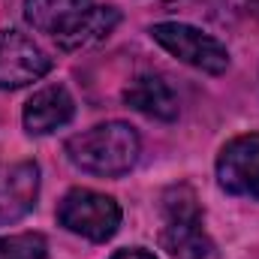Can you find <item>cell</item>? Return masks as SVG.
I'll return each mask as SVG.
<instances>
[{"mask_svg":"<svg viewBox=\"0 0 259 259\" xmlns=\"http://www.w3.org/2000/svg\"><path fill=\"white\" fill-rule=\"evenodd\" d=\"M39 196V166L33 160L0 166V226L21 220Z\"/></svg>","mask_w":259,"mask_h":259,"instance_id":"7","label":"cell"},{"mask_svg":"<svg viewBox=\"0 0 259 259\" xmlns=\"http://www.w3.org/2000/svg\"><path fill=\"white\" fill-rule=\"evenodd\" d=\"M94 6V0H24V18L33 30L49 33L58 46H64Z\"/></svg>","mask_w":259,"mask_h":259,"instance_id":"8","label":"cell"},{"mask_svg":"<svg viewBox=\"0 0 259 259\" xmlns=\"http://www.w3.org/2000/svg\"><path fill=\"white\" fill-rule=\"evenodd\" d=\"M217 184L229 196L259 202V136L244 133L223 145L217 157Z\"/></svg>","mask_w":259,"mask_h":259,"instance_id":"5","label":"cell"},{"mask_svg":"<svg viewBox=\"0 0 259 259\" xmlns=\"http://www.w3.org/2000/svg\"><path fill=\"white\" fill-rule=\"evenodd\" d=\"M124 103L154 121H175L181 115V103H178L175 88L157 72L136 75L124 91Z\"/></svg>","mask_w":259,"mask_h":259,"instance_id":"9","label":"cell"},{"mask_svg":"<svg viewBox=\"0 0 259 259\" xmlns=\"http://www.w3.org/2000/svg\"><path fill=\"white\" fill-rule=\"evenodd\" d=\"M160 244L172 259H211L214 241L205 229V214L199 208L193 187L181 184L163 196V229Z\"/></svg>","mask_w":259,"mask_h":259,"instance_id":"2","label":"cell"},{"mask_svg":"<svg viewBox=\"0 0 259 259\" xmlns=\"http://www.w3.org/2000/svg\"><path fill=\"white\" fill-rule=\"evenodd\" d=\"M58 223L88 241H109L121 226V205L106 193L75 187L58 205Z\"/></svg>","mask_w":259,"mask_h":259,"instance_id":"3","label":"cell"},{"mask_svg":"<svg viewBox=\"0 0 259 259\" xmlns=\"http://www.w3.org/2000/svg\"><path fill=\"white\" fill-rule=\"evenodd\" d=\"M142 139L127 121H106L66 142V157L75 169L100 178H121L139 163Z\"/></svg>","mask_w":259,"mask_h":259,"instance_id":"1","label":"cell"},{"mask_svg":"<svg viewBox=\"0 0 259 259\" xmlns=\"http://www.w3.org/2000/svg\"><path fill=\"white\" fill-rule=\"evenodd\" d=\"M75 115V100L69 97L64 84H49L36 91L24 106V130L30 136H49L66 127Z\"/></svg>","mask_w":259,"mask_h":259,"instance_id":"10","label":"cell"},{"mask_svg":"<svg viewBox=\"0 0 259 259\" xmlns=\"http://www.w3.org/2000/svg\"><path fill=\"white\" fill-rule=\"evenodd\" d=\"M151 36L172 58H178L181 64L193 66L199 72L220 75V72L229 69V52H226V46L217 36L199 30L193 24H184V21H160V24L151 27Z\"/></svg>","mask_w":259,"mask_h":259,"instance_id":"4","label":"cell"},{"mask_svg":"<svg viewBox=\"0 0 259 259\" xmlns=\"http://www.w3.org/2000/svg\"><path fill=\"white\" fill-rule=\"evenodd\" d=\"M49 241L39 232H15L0 238V259H46Z\"/></svg>","mask_w":259,"mask_h":259,"instance_id":"11","label":"cell"},{"mask_svg":"<svg viewBox=\"0 0 259 259\" xmlns=\"http://www.w3.org/2000/svg\"><path fill=\"white\" fill-rule=\"evenodd\" d=\"M250 3V9H253V15H259V0H247Z\"/></svg>","mask_w":259,"mask_h":259,"instance_id":"13","label":"cell"},{"mask_svg":"<svg viewBox=\"0 0 259 259\" xmlns=\"http://www.w3.org/2000/svg\"><path fill=\"white\" fill-rule=\"evenodd\" d=\"M112 259H157V256L145 247H130V250H118Z\"/></svg>","mask_w":259,"mask_h":259,"instance_id":"12","label":"cell"},{"mask_svg":"<svg viewBox=\"0 0 259 259\" xmlns=\"http://www.w3.org/2000/svg\"><path fill=\"white\" fill-rule=\"evenodd\" d=\"M52 72V58L24 33L0 30V91H18Z\"/></svg>","mask_w":259,"mask_h":259,"instance_id":"6","label":"cell"}]
</instances>
